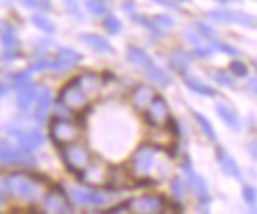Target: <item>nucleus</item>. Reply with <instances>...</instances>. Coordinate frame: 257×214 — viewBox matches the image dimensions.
Instances as JSON below:
<instances>
[{
  "label": "nucleus",
  "instance_id": "nucleus-1",
  "mask_svg": "<svg viewBox=\"0 0 257 214\" xmlns=\"http://www.w3.org/2000/svg\"><path fill=\"white\" fill-rule=\"evenodd\" d=\"M48 182H49L48 178L43 176V174L29 173V171H15L7 176V192L12 197L21 201L37 203L46 193Z\"/></svg>",
  "mask_w": 257,
  "mask_h": 214
},
{
  "label": "nucleus",
  "instance_id": "nucleus-2",
  "mask_svg": "<svg viewBox=\"0 0 257 214\" xmlns=\"http://www.w3.org/2000/svg\"><path fill=\"white\" fill-rule=\"evenodd\" d=\"M57 105H61L67 113H78V114L84 113L89 108L91 100H89V97L84 94L80 84H78L76 76L59 91Z\"/></svg>",
  "mask_w": 257,
  "mask_h": 214
},
{
  "label": "nucleus",
  "instance_id": "nucleus-3",
  "mask_svg": "<svg viewBox=\"0 0 257 214\" xmlns=\"http://www.w3.org/2000/svg\"><path fill=\"white\" fill-rule=\"evenodd\" d=\"M110 174H111V165L105 162L100 157H94L89 160L86 167L76 174V178L80 179L84 186L87 187H106L108 181H110Z\"/></svg>",
  "mask_w": 257,
  "mask_h": 214
},
{
  "label": "nucleus",
  "instance_id": "nucleus-4",
  "mask_svg": "<svg viewBox=\"0 0 257 214\" xmlns=\"http://www.w3.org/2000/svg\"><path fill=\"white\" fill-rule=\"evenodd\" d=\"M80 137L81 129L76 122H72L70 119L62 118V116H54L49 121V138L53 140L57 148L80 141Z\"/></svg>",
  "mask_w": 257,
  "mask_h": 214
},
{
  "label": "nucleus",
  "instance_id": "nucleus-5",
  "mask_svg": "<svg viewBox=\"0 0 257 214\" xmlns=\"http://www.w3.org/2000/svg\"><path fill=\"white\" fill-rule=\"evenodd\" d=\"M5 132L18 140V146L23 148L26 151H35L37 148L45 143V137L43 133L38 129H32V127H26L21 122L12 121L10 124L5 125Z\"/></svg>",
  "mask_w": 257,
  "mask_h": 214
},
{
  "label": "nucleus",
  "instance_id": "nucleus-6",
  "mask_svg": "<svg viewBox=\"0 0 257 214\" xmlns=\"http://www.w3.org/2000/svg\"><path fill=\"white\" fill-rule=\"evenodd\" d=\"M59 151H61V157H62V162L65 163V167L68 168V171H72L75 176L86 167L89 160L92 159V154L87 149V146L80 141L65 144L62 148H59Z\"/></svg>",
  "mask_w": 257,
  "mask_h": 214
},
{
  "label": "nucleus",
  "instance_id": "nucleus-7",
  "mask_svg": "<svg viewBox=\"0 0 257 214\" xmlns=\"http://www.w3.org/2000/svg\"><path fill=\"white\" fill-rule=\"evenodd\" d=\"M156 152H157V148L151 143L140 144L132 154L131 162H128V170H131L138 179H145L154 167Z\"/></svg>",
  "mask_w": 257,
  "mask_h": 214
},
{
  "label": "nucleus",
  "instance_id": "nucleus-8",
  "mask_svg": "<svg viewBox=\"0 0 257 214\" xmlns=\"http://www.w3.org/2000/svg\"><path fill=\"white\" fill-rule=\"evenodd\" d=\"M181 170H183L184 178H186L184 179L186 186H189L194 190V193L199 197V200H200V203L203 206H208V203L211 201V193H210V189H208V184H206L205 179L194 170L191 160L187 157L181 162Z\"/></svg>",
  "mask_w": 257,
  "mask_h": 214
},
{
  "label": "nucleus",
  "instance_id": "nucleus-9",
  "mask_svg": "<svg viewBox=\"0 0 257 214\" xmlns=\"http://www.w3.org/2000/svg\"><path fill=\"white\" fill-rule=\"evenodd\" d=\"M0 163L32 167V165L37 163V160L34 157L32 151H26L23 148H19V146L0 140Z\"/></svg>",
  "mask_w": 257,
  "mask_h": 214
},
{
  "label": "nucleus",
  "instance_id": "nucleus-10",
  "mask_svg": "<svg viewBox=\"0 0 257 214\" xmlns=\"http://www.w3.org/2000/svg\"><path fill=\"white\" fill-rule=\"evenodd\" d=\"M43 211L49 214H67L72 212L73 206L68 193L61 186H53L43 195Z\"/></svg>",
  "mask_w": 257,
  "mask_h": 214
},
{
  "label": "nucleus",
  "instance_id": "nucleus-11",
  "mask_svg": "<svg viewBox=\"0 0 257 214\" xmlns=\"http://www.w3.org/2000/svg\"><path fill=\"white\" fill-rule=\"evenodd\" d=\"M143 114H145V121L148 122V125H151L153 129L165 125L172 116L169 103H167V100L159 94H156L153 97V100L146 106Z\"/></svg>",
  "mask_w": 257,
  "mask_h": 214
},
{
  "label": "nucleus",
  "instance_id": "nucleus-12",
  "mask_svg": "<svg viewBox=\"0 0 257 214\" xmlns=\"http://www.w3.org/2000/svg\"><path fill=\"white\" fill-rule=\"evenodd\" d=\"M128 212L137 214H159L167 209V201L159 195H142L125 201Z\"/></svg>",
  "mask_w": 257,
  "mask_h": 214
},
{
  "label": "nucleus",
  "instance_id": "nucleus-13",
  "mask_svg": "<svg viewBox=\"0 0 257 214\" xmlns=\"http://www.w3.org/2000/svg\"><path fill=\"white\" fill-rule=\"evenodd\" d=\"M150 181H140L135 174L128 170V167H111L110 181L106 184V189L110 190H125V189H134L138 184H148Z\"/></svg>",
  "mask_w": 257,
  "mask_h": 214
},
{
  "label": "nucleus",
  "instance_id": "nucleus-14",
  "mask_svg": "<svg viewBox=\"0 0 257 214\" xmlns=\"http://www.w3.org/2000/svg\"><path fill=\"white\" fill-rule=\"evenodd\" d=\"M0 42H2V46H4V53H2L4 62H12L21 56V53H19V45H21V42H19L16 29L12 24L5 23L4 27L0 29Z\"/></svg>",
  "mask_w": 257,
  "mask_h": 214
},
{
  "label": "nucleus",
  "instance_id": "nucleus-15",
  "mask_svg": "<svg viewBox=\"0 0 257 214\" xmlns=\"http://www.w3.org/2000/svg\"><path fill=\"white\" fill-rule=\"evenodd\" d=\"M83 61V56L72 50V48H59L56 57L53 59V67L51 70L53 72H67V70H72L75 67Z\"/></svg>",
  "mask_w": 257,
  "mask_h": 214
},
{
  "label": "nucleus",
  "instance_id": "nucleus-16",
  "mask_svg": "<svg viewBox=\"0 0 257 214\" xmlns=\"http://www.w3.org/2000/svg\"><path fill=\"white\" fill-rule=\"evenodd\" d=\"M208 16L213 21L219 23H232V24H240L243 27H255V18L248 13L241 12H230V10H219V12H210Z\"/></svg>",
  "mask_w": 257,
  "mask_h": 214
},
{
  "label": "nucleus",
  "instance_id": "nucleus-17",
  "mask_svg": "<svg viewBox=\"0 0 257 214\" xmlns=\"http://www.w3.org/2000/svg\"><path fill=\"white\" fill-rule=\"evenodd\" d=\"M72 198L75 203L81 206H100L106 203V195L102 192L92 190V187H73L72 189Z\"/></svg>",
  "mask_w": 257,
  "mask_h": 214
},
{
  "label": "nucleus",
  "instance_id": "nucleus-18",
  "mask_svg": "<svg viewBox=\"0 0 257 214\" xmlns=\"http://www.w3.org/2000/svg\"><path fill=\"white\" fill-rule=\"evenodd\" d=\"M40 87H42V84H34V83H27L21 87H18L16 89V106L19 111L27 114L32 110L37 95L40 92Z\"/></svg>",
  "mask_w": 257,
  "mask_h": 214
},
{
  "label": "nucleus",
  "instance_id": "nucleus-19",
  "mask_svg": "<svg viewBox=\"0 0 257 214\" xmlns=\"http://www.w3.org/2000/svg\"><path fill=\"white\" fill-rule=\"evenodd\" d=\"M51 103H53V94L51 91L48 89V87H45L42 84L40 87V92H38L37 99H35V103H34V114L32 118L37 124H43L46 116H48V111L49 108H51Z\"/></svg>",
  "mask_w": 257,
  "mask_h": 214
},
{
  "label": "nucleus",
  "instance_id": "nucleus-20",
  "mask_svg": "<svg viewBox=\"0 0 257 214\" xmlns=\"http://www.w3.org/2000/svg\"><path fill=\"white\" fill-rule=\"evenodd\" d=\"M216 160H217V163H219L221 170L227 174V176L235 178V179L243 178L241 168L238 167L236 160L224 148H221V146H217L216 148Z\"/></svg>",
  "mask_w": 257,
  "mask_h": 214
},
{
  "label": "nucleus",
  "instance_id": "nucleus-21",
  "mask_svg": "<svg viewBox=\"0 0 257 214\" xmlns=\"http://www.w3.org/2000/svg\"><path fill=\"white\" fill-rule=\"evenodd\" d=\"M78 84L84 91V94L89 97V100H94L98 91H100V86H102V76L95 73V72H84L81 75L76 76Z\"/></svg>",
  "mask_w": 257,
  "mask_h": 214
},
{
  "label": "nucleus",
  "instance_id": "nucleus-22",
  "mask_svg": "<svg viewBox=\"0 0 257 214\" xmlns=\"http://www.w3.org/2000/svg\"><path fill=\"white\" fill-rule=\"evenodd\" d=\"M156 95V91L153 89L151 86H148L145 83H140L134 87L132 91V105L137 111L143 113L146 110V106L150 105V102L153 100V97Z\"/></svg>",
  "mask_w": 257,
  "mask_h": 214
},
{
  "label": "nucleus",
  "instance_id": "nucleus-23",
  "mask_svg": "<svg viewBox=\"0 0 257 214\" xmlns=\"http://www.w3.org/2000/svg\"><path fill=\"white\" fill-rule=\"evenodd\" d=\"M80 40L98 54H114V48L110 45V42L97 34L83 32L80 34Z\"/></svg>",
  "mask_w": 257,
  "mask_h": 214
},
{
  "label": "nucleus",
  "instance_id": "nucleus-24",
  "mask_svg": "<svg viewBox=\"0 0 257 214\" xmlns=\"http://www.w3.org/2000/svg\"><path fill=\"white\" fill-rule=\"evenodd\" d=\"M125 54H127L128 62L137 65V67H140V69H143V70H148V69H151L153 65H156L154 61H153V57L140 46L128 45L127 50H125Z\"/></svg>",
  "mask_w": 257,
  "mask_h": 214
},
{
  "label": "nucleus",
  "instance_id": "nucleus-25",
  "mask_svg": "<svg viewBox=\"0 0 257 214\" xmlns=\"http://www.w3.org/2000/svg\"><path fill=\"white\" fill-rule=\"evenodd\" d=\"M216 111L219 114V118L224 121V124L233 132H240L241 130V122L238 119V114H236L230 106H227L225 103H217L216 105Z\"/></svg>",
  "mask_w": 257,
  "mask_h": 214
},
{
  "label": "nucleus",
  "instance_id": "nucleus-26",
  "mask_svg": "<svg viewBox=\"0 0 257 214\" xmlns=\"http://www.w3.org/2000/svg\"><path fill=\"white\" fill-rule=\"evenodd\" d=\"M192 59H194L192 51H178L169 57V64H170L172 69L176 70L178 73H184Z\"/></svg>",
  "mask_w": 257,
  "mask_h": 214
},
{
  "label": "nucleus",
  "instance_id": "nucleus-27",
  "mask_svg": "<svg viewBox=\"0 0 257 214\" xmlns=\"http://www.w3.org/2000/svg\"><path fill=\"white\" fill-rule=\"evenodd\" d=\"M184 86H187L192 92L195 94H199V95H203V97H216L217 92L213 89L211 86L208 84H205L199 80H195V78H191V76H184V80H183Z\"/></svg>",
  "mask_w": 257,
  "mask_h": 214
},
{
  "label": "nucleus",
  "instance_id": "nucleus-28",
  "mask_svg": "<svg viewBox=\"0 0 257 214\" xmlns=\"http://www.w3.org/2000/svg\"><path fill=\"white\" fill-rule=\"evenodd\" d=\"M145 72H146V76L150 78V80H151L153 83H156V84H159V86H162V87L172 84V76H170L169 73H167L165 70H162L161 67L153 65L151 69H148V70H145Z\"/></svg>",
  "mask_w": 257,
  "mask_h": 214
},
{
  "label": "nucleus",
  "instance_id": "nucleus-29",
  "mask_svg": "<svg viewBox=\"0 0 257 214\" xmlns=\"http://www.w3.org/2000/svg\"><path fill=\"white\" fill-rule=\"evenodd\" d=\"M31 21L38 29V31H42L45 34H54L56 32V24L46 15H43V13H35V15H32L31 16Z\"/></svg>",
  "mask_w": 257,
  "mask_h": 214
},
{
  "label": "nucleus",
  "instance_id": "nucleus-30",
  "mask_svg": "<svg viewBox=\"0 0 257 214\" xmlns=\"http://www.w3.org/2000/svg\"><path fill=\"white\" fill-rule=\"evenodd\" d=\"M192 116H194L195 122L199 124V127L202 129V132L206 135V138L211 140L213 143H216L217 141V135H216V132L213 129V124L208 119H206L202 113H199V111H192Z\"/></svg>",
  "mask_w": 257,
  "mask_h": 214
},
{
  "label": "nucleus",
  "instance_id": "nucleus-31",
  "mask_svg": "<svg viewBox=\"0 0 257 214\" xmlns=\"http://www.w3.org/2000/svg\"><path fill=\"white\" fill-rule=\"evenodd\" d=\"M102 24L105 27V31L110 35H117V34H121V31H122V23L114 15H111V13L105 15Z\"/></svg>",
  "mask_w": 257,
  "mask_h": 214
},
{
  "label": "nucleus",
  "instance_id": "nucleus-32",
  "mask_svg": "<svg viewBox=\"0 0 257 214\" xmlns=\"http://www.w3.org/2000/svg\"><path fill=\"white\" fill-rule=\"evenodd\" d=\"M86 10L94 16H103L110 13V8L102 0H86Z\"/></svg>",
  "mask_w": 257,
  "mask_h": 214
},
{
  "label": "nucleus",
  "instance_id": "nucleus-33",
  "mask_svg": "<svg viewBox=\"0 0 257 214\" xmlns=\"http://www.w3.org/2000/svg\"><path fill=\"white\" fill-rule=\"evenodd\" d=\"M210 45H211L213 50L221 51V53H225V54H229V56H232V57H240V56H241L240 51L236 50L235 46H232V45H229V43H222V42H219V40H216V38H211V40H210Z\"/></svg>",
  "mask_w": 257,
  "mask_h": 214
},
{
  "label": "nucleus",
  "instance_id": "nucleus-34",
  "mask_svg": "<svg viewBox=\"0 0 257 214\" xmlns=\"http://www.w3.org/2000/svg\"><path fill=\"white\" fill-rule=\"evenodd\" d=\"M26 8L38 10V12H51L53 4L51 0H19Z\"/></svg>",
  "mask_w": 257,
  "mask_h": 214
},
{
  "label": "nucleus",
  "instance_id": "nucleus-35",
  "mask_svg": "<svg viewBox=\"0 0 257 214\" xmlns=\"http://www.w3.org/2000/svg\"><path fill=\"white\" fill-rule=\"evenodd\" d=\"M151 21L154 23V26L159 29V31L165 32V31H170V29L175 26V21L169 16V15H156L151 18Z\"/></svg>",
  "mask_w": 257,
  "mask_h": 214
},
{
  "label": "nucleus",
  "instance_id": "nucleus-36",
  "mask_svg": "<svg viewBox=\"0 0 257 214\" xmlns=\"http://www.w3.org/2000/svg\"><path fill=\"white\" fill-rule=\"evenodd\" d=\"M172 192H173V198L181 201L186 195V181L180 176H175L172 179Z\"/></svg>",
  "mask_w": 257,
  "mask_h": 214
},
{
  "label": "nucleus",
  "instance_id": "nucleus-37",
  "mask_svg": "<svg viewBox=\"0 0 257 214\" xmlns=\"http://www.w3.org/2000/svg\"><path fill=\"white\" fill-rule=\"evenodd\" d=\"M31 76H32V72L31 70H23V72H18L15 75H12V84L15 89H18V87H21L27 83H31Z\"/></svg>",
  "mask_w": 257,
  "mask_h": 214
},
{
  "label": "nucleus",
  "instance_id": "nucleus-38",
  "mask_svg": "<svg viewBox=\"0 0 257 214\" xmlns=\"http://www.w3.org/2000/svg\"><path fill=\"white\" fill-rule=\"evenodd\" d=\"M229 70L236 78H246V76H248V73H249L248 67H246L241 61H233L230 64V67H229Z\"/></svg>",
  "mask_w": 257,
  "mask_h": 214
},
{
  "label": "nucleus",
  "instance_id": "nucleus-39",
  "mask_svg": "<svg viewBox=\"0 0 257 214\" xmlns=\"http://www.w3.org/2000/svg\"><path fill=\"white\" fill-rule=\"evenodd\" d=\"M195 29H197V34H199L202 38H208V40H211V38L216 37L214 29L205 23H195Z\"/></svg>",
  "mask_w": 257,
  "mask_h": 214
},
{
  "label": "nucleus",
  "instance_id": "nucleus-40",
  "mask_svg": "<svg viewBox=\"0 0 257 214\" xmlns=\"http://www.w3.org/2000/svg\"><path fill=\"white\" fill-rule=\"evenodd\" d=\"M64 5L67 8V12L70 13L72 16H75L78 19H83L81 7H80V2H78V0H64Z\"/></svg>",
  "mask_w": 257,
  "mask_h": 214
},
{
  "label": "nucleus",
  "instance_id": "nucleus-41",
  "mask_svg": "<svg viewBox=\"0 0 257 214\" xmlns=\"http://www.w3.org/2000/svg\"><path fill=\"white\" fill-rule=\"evenodd\" d=\"M241 195H243V200L248 203L249 206H255V201H257V193H255V189L252 186H244L243 187V192H241Z\"/></svg>",
  "mask_w": 257,
  "mask_h": 214
},
{
  "label": "nucleus",
  "instance_id": "nucleus-42",
  "mask_svg": "<svg viewBox=\"0 0 257 214\" xmlns=\"http://www.w3.org/2000/svg\"><path fill=\"white\" fill-rule=\"evenodd\" d=\"M51 67H53V59H38L29 67V70L31 72H45V70H51Z\"/></svg>",
  "mask_w": 257,
  "mask_h": 214
},
{
  "label": "nucleus",
  "instance_id": "nucleus-43",
  "mask_svg": "<svg viewBox=\"0 0 257 214\" xmlns=\"http://www.w3.org/2000/svg\"><path fill=\"white\" fill-rule=\"evenodd\" d=\"M213 76H214V80H216L217 83H219L221 86H224V87H232V86H233V78H230L229 73H225L224 70H217V72H214Z\"/></svg>",
  "mask_w": 257,
  "mask_h": 214
},
{
  "label": "nucleus",
  "instance_id": "nucleus-44",
  "mask_svg": "<svg viewBox=\"0 0 257 214\" xmlns=\"http://www.w3.org/2000/svg\"><path fill=\"white\" fill-rule=\"evenodd\" d=\"M194 57H203V59H206V57H211L214 54V50L210 46H195V50L192 51Z\"/></svg>",
  "mask_w": 257,
  "mask_h": 214
},
{
  "label": "nucleus",
  "instance_id": "nucleus-45",
  "mask_svg": "<svg viewBox=\"0 0 257 214\" xmlns=\"http://www.w3.org/2000/svg\"><path fill=\"white\" fill-rule=\"evenodd\" d=\"M7 195H8V192H7V176L2 171H0V203H4V205H5Z\"/></svg>",
  "mask_w": 257,
  "mask_h": 214
},
{
  "label": "nucleus",
  "instance_id": "nucleus-46",
  "mask_svg": "<svg viewBox=\"0 0 257 214\" xmlns=\"http://www.w3.org/2000/svg\"><path fill=\"white\" fill-rule=\"evenodd\" d=\"M156 4H159V5H162V7H167V8H173V10H178L180 7H178L173 0H154Z\"/></svg>",
  "mask_w": 257,
  "mask_h": 214
},
{
  "label": "nucleus",
  "instance_id": "nucleus-47",
  "mask_svg": "<svg viewBox=\"0 0 257 214\" xmlns=\"http://www.w3.org/2000/svg\"><path fill=\"white\" fill-rule=\"evenodd\" d=\"M108 212H128V209H127V205L124 201V203H119V205L110 208V209H108Z\"/></svg>",
  "mask_w": 257,
  "mask_h": 214
},
{
  "label": "nucleus",
  "instance_id": "nucleus-48",
  "mask_svg": "<svg viewBox=\"0 0 257 214\" xmlns=\"http://www.w3.org/2000/svg\"><path fill=\"white\" fill-rule=\"evenodd\" d=\"M8 91H10L8 84H7V83H4V81H0V99H4V97L8 94Z\"/></svg>",
  "mask_w": 257,
  "mask_h": 214
},
{
  "label": "nucleus",
  "instance_id": "nucleus-49",
  "mask_svg": "<svg viewBox=\"0 0 257 214\" xmlns=\"http://www.w3.org/2000/svg\"><path fill=\"white\" fill-rule=\"evenodd\" d=\"M251 157L255 159V141L251 143Z\"/></svg>",
  "mask_w": 257,
  "mask_h": 214
},
{
  "label": "nucleus",
  "instance_id": "nucleus-50",
  "mask_svg": "<svg viewBox=\"0 0 257 214\" xmlns=\"http://www.w3.org/2000/svg\"><path fill=\"white\" fill-rule=\"evenodd\" d=\"M251 92H252V95H255V80L254 78H251Z\"/></svg>",
  "mask_w": 257,
  "mask_h": 214
},
{
  "label": "nucleus",
  "instance_id": "nucleus-51",
  "mask_svg": "<svg viewBox=\"0 0 257 214\" xmlns=\"http://www.w3.org/2000/svg\"><path fill=\"white\" fill-rule=\"evenodd\" d=\"M217 2H219V4H230L232 0H217Z\"/></svg>",
  "mask_w": 257,
  "mask_h": 214
},
{
  "label": "nucleus",
  "instance_id": "nucleus-52",
  "mask_svg": "<svg viewBox=\"0 0 257 214\" xmlns=\"http://www.w3.org/2000/svg\"><path fill=\"white\" fill-rule=\"evenodd\" d=\"M102 2H103V4H106V5H108V2H111V0H102Z\"/></svg>",
  "mask_w": 257,
  "mask_h": 214
},
{
  "label": "nucleus",
  "instance_id": "nucleus-53",
  "mask_svg": "<svg viewBox=\"0 0 257 214\" xmlns=\"http://www.w3.org/2000/svg\"><path fill=\"white\" fill-rule=\"evenodd\" d=\"M2 206H4V203H0V209H2Z\"/></svg>",
  "mask_w": 257,
  "mask_h": 214
}]
</instances>
